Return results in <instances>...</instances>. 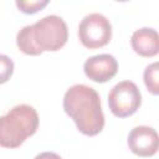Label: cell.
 I'll return each mask as SVG.
<instances>
[{
	"label": "cell",
	"mask_w": 159,
	"mask_h": 159,
	"mask_svg": "<svg viewBox=\"0 0 159 159\" xmlns=\"http://www.w3.org/2000/svg\"><path fill=\"white\" fill-rule=\"evenodd\" d=\"M63 109L77 129L86 135H96L104 127V114L97 91L87 84H75L63 96Z\"/></svg>",
	"instance_id": "1"
},
{
	"label": "cell",
	"mask_w": 159,
	"mask_h": 159,
	"mask_svg": "<svg viewBox=\"0 0 159 159\" xmlns=\"http://www.w3.org/2000/svg\"><path fill=\"white\" fill-rule=\"evenodd\" d=\"M39 128V114L32 106L17 104L0 118V144L17 148Z\"/></svg>",
	"instance_id": "2"
},
{
	"label": "cell",
	"mask_w": 159,
	"mask_h": 159,
	"mask_svg": "<svg viewBox=\"0 0 159 159\" xmlns=\"http://www.w3.org/2000/svg\"><path fill=\"white\" fill-rule=\"evenodd\" d=\"M31 36L41 53L43 51H57L67 42L68 30L62 17L47 15L31 25Z\"/></svg>",
	"instance_id": "3"
},
{
	"label": "cell",
	"mask_w": 159,
	"mask_h": 159,
	"mask_svg": "<svg viewBox=\"0 0 159 159\" xmlns=\"http://www.w3.org/2000/svg\"><path fill=\"white\" fill-rule=\"evenodd\" d=\"M112 37V25L109 20L98 12L86 15L78 25V39L81 43L89 48L106 46Z\"/></svg>",
	"instance_id": "4"
},
{
	"label": "cell",
	"mask_w": 159,
	"mask_h": 159,
	"mask_svg": "<svg viewBox=\"0 0 159 159\" xmlns=\"http://www.w3.org/2000/svg\"><path fill=\"white\" fill-rule=\"evenodd\" d=\"M140 91L132 81L118 82L108 94L109 109L116 117L119 118H125L135 113L140 107Z\"/></svg>",
	"instance_id": "5"
},
{
	"label": "cell",
	"mask_w": 159,
	"mask_h": 159,
	"mask_svg": "<svg viewBox=\"0 0 159 159\" xmlns=\"http://www.w3.org/2000/svg\"><path fill=\"white\" fill-rule=\"evenodd\" d=\"M127 143L135 155L152 157L159 150V134L149 125H137L129 132Z\"/></svg>",
	"instance_id": "6"
},
{
	"label": "cell",
	"mask_w": 159,
	"mask_h": 159,
	"mask_svg": "<svg viewBox=\"0 0 159 159\" xmlns=\"http://www.w3.org/2000/svg\"><path fill=\"white\" fill-rule=\"evenodd\" d=\"M86 76L98 83H104L113 78L118 71V62L109 53H99L86 60L83 65Z\"/></svg>",
	"instance_id": "7"
},
{
	"label": "cell",
	"mask_w": 159,
	"mask_h": 159,
	"mask_svg": "<svg viewBox=\"0 0 159 159\" xmlns=\"http://www.w3.org/2000/svg\"><path fill=\"white\" fill-rule=\"evenodd\" d=\"M134 52L143 57H153L159 53V32L152 27L135 30L130 37Z\"/></svg>",
	"instance_id": "8"
},
{
	"label": "cell",
	"mask_w": 159,
	"mask_h": 159,
	"mask_svg": "<svg viewBox=\"0 0 159 159\" xmlns=\"http://www.w3.org/2000/svg\"><path fill=\"white\" fill-rule=\"evenodd\" d=\"M16 45L20 48V51H22L26 55L30 56H37L41 55V52L37 50V47L34 43L32 36H31V25H26L24 26L16 36Z\"/></svg>",
	"instance_id": "9"
},
{
	"label": "cell",
	"mask_w": 159,
	"mask_h": 159,
	"mask_svg": "<svg viewBox=\"0 0 159 159\" xmlns=\"http://www.w3.org/2000/svg\"><path fill=\"white\" fill-rule=\"evenodd\" d=\"M143 81L152 94H159V61L148 65L143 73Z\"/></svg>",
	"instance_id": "10"
},
{
	"label": "cell",
	"mask_w": 159,
	"mask_h": 159,
	"mask_svg": "<svg viewBox=\"0 0 159 159\" xmlns=\"http://www.w3.org/2000/svg\"><path fill=\"white\" fill-rule=\"evenodd\" d=\"M16 6L25 14H35L42 7H45L48 4V0H30V1H22L17 0Z\"/></svg>",
	"instance_id": "11"
},
{
	"label": "cell",
	"mask_w": 159,
	"mask_h": 159,
	"mask_svg": "<svg viewBox=\"0 0 159 159\" xmlns=\"http://www.w3.org/2000/svg\"><path fill=\"white\" fill-rule=\"evenodd\" d=\"M0 61H1V83H4L12 75L14 63H12L11 58H9L5 55H1L0 56Z\"/></svg>",
	"instance_id": "12"
},
{
	"label": "cell",
	"mask_w": 159,
	"mask_h": 159,
	"mask_svg": "<svg viewBox=\"0 0 159 159\" xmlns=\"http://www.w3.org/2000/svg\"><path fill=\"white\" fill-rule=\"evenodd\" d=\"M34 159H62V158L53 152H43V153L37 154Z\"/></svg>",
	"instance_id": "13"
}]
</instances>
